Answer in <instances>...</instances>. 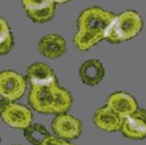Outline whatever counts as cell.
I'll return each mask as SVG.
<instances>
[{"instance_id":"7","label":"cell","mask_w":146,"mask_h":145,"mask_svg":"<svg viewBox=\"0 0 146 145\" xmlns=\"http://www.w3.org/2000/svg\"><path fill=\"white\" fill-rule=\"evenodd\" d=\"M25 11L33 22L44 23L55 14L56 3L53 0H21Z\"/></svg>"},{"instance_id":"18","label":"cell","mask_w":146,"mask_h":145,"mask_svg":"<svg viewBox=\"0 0 146 145\" xmlns=\"http://www.w3.org/2000/svg\"><path fill=\"white\" fill-rule=\"evenodd\" d=\"M53 1L56 4H64V3H67V2L71 1V0H53Z\"/></svg>"},{"instance_id":"14","label":"cell","mask_w":146,"mask_h":145,"mask_svg":"<svg viewBox=\"0 0 146 145\" xmlns=\"http://www.w3.org/2000/svg\"><path fill=\"white\" fill-rule=\"evenodd\" d=\"M51 135L41 124H33L24 130V136L32 145H41L42 142Z\"/></svg>"},{"instance_id":"9","label":"cell","mask_w":146,"mask_h":145,"mask_svg":"<svg viewBox=\"0 0 146 145\" xmlns=\"http://www.w3.org/2000/svg\"><path fill=\"white\" fill-rule=\"evenodd\" d=\"M107 106L121 119L127 118L139 109L136 99L131 95L123 91L111 94L108 98Z\"/></svg>"},{"instance_id":"15","label":"cell","mask_w":146,"mask_h":145,"mask_svg":"<svg viewBox=\"0 0 146 145\" xmlns=\"http://www.w3.org/2000/svg\"><path fill=\"white\" fill-rule=\"evenodd\" d=\"M14 46V39L7 22L0 17V55L9 52Z\"/></svg>"},{"instance_id":"11","label":"cell","mask_w":146,"mask_h":145,"mask_svg":"<svg viewBox=\"0 0 146 145\" xmlns=\"http://www.w3.org/2000/svg\"><path fill=\"white\" fill-rule=\"evenodd\" d=\"M93 121L99 130L108 132L120 130L122 124V119L108 106L99 107L96 111Z\"/></svg>"},{"instance_id":"4","label":"cell","mask_w":146,"mask_h":145,"mask_svg":"<svg viewBox=\"0 0 146 145\" xmlns=\"http://www.w3.org/2000/svg\"><path fill=\"white\" fill-rule=\"evenodd\" d=\"M27 90V80L12 70L0 72V94L14 102L20 99Z\"/></svg>"},{"instance_id":"1","label":"cell","mask_w":146,"mask_h":145,"mask_svg":"<svg viewBox=\"0 0 146 145\" xmlns=\"http://www.w3.org/2000/svg\"><path fill=\"white\" fill-rule=\"evenodd\" d=\"M116 15L98 7L83 10L77 19V32L74 44L80 51H88L105 39L106 33Z\"/></svg>"},{"instance_id":"3","label":"cell","mask_w":146,"mask_h":145,"mask_svg":"<svg viewBox=\"0 0 146 145\" xmlns=\"http://www.w3.org/2000/svg\"><path fill=\"white\" fill-rule=\"evenodd\" d=\"M143 19L134 10H126L115 17L106 33L105 40L110 43H120L130 40L141 32Z\"/></svg>"},{"instance_id":"5","label":"cell","mask_w":146,"mask_h":145,"mask_svg":"<svg viewBox=\"0 0 146 145\" xmlns=\"http://www.w3.org/2000/svg\"><path fill=\"white\" fill-rule=\"evenodd\" d=\"M52 130L57 137L62 140H76L82 133L83 125L78 119L67 113H62L52 119Z\"/></svg>"},{"instance_id":"2","label":"cell","mask_w":146,"mask_h":145,"mask_svg":"<svg viewBox=\"0 0 146 145\" xmlns=\"http://www.w3.org/2000/svg\"><path fill=\"white\" fill-rule=\"evenodd\" d=\"M29 103L37 112L41 114H62L71 109L72 96L68 90L61 87L58 82L48 85H31Z\"/></svg>"},{"instance_id":"17","label":"cell","mask_w":146,"mask_h":145,"mask_svg":"<svg viewBox=\"0 0 146 145\" xmlns=\"http://www.w3.org/2000/svg\"><path fill=\"white\" fill-rule=\"evenodd\" d=\"M11 101L9 99H7L6 97H4L3 95L0 94V115L2 114V112L6 109V107L8 106Z\"/></svg>"},{"instance_id":"8","label":"cell","mask_w":146,"mask_h":145,"mask_svg":"<svg viewBox=\"0 0 146 145\" xmlns=\"http://www.w3.org/2000/svg\"><path fill=\"white\" fill-rule=\"evenodd\" d=\"M120 131L126 138L131 140L146 138V109H138L131 115L122 119Z\"/></svg>"},{"instance_id":"16","label":"cell","mask_w":146,"mask_h":145,"mask_svg":"<svg viewBox=\"0 0 146 145\" xmlns=\"http://www.w3.org/2000/svg\"><path fill=\"white\" fill-rule=\"evenodd\" d=\"M65 140H62L57 136L50 135L49 137L44 140L41 145H61Z\"/></svg>"},{"instance_id":"13","label":"cell","mask_w":146,"mask_h":145,"mask_svg":"<svg viewBox=\"0 0 146 145\" xmlns=\"http://www.w3.org/2000/svg\"><path fill=\"white\" fill-rule=\"evenodd\" d=\"M27 78L31 85H48L57 82L53 70L44 63H34L29 66Z\"/></svg>"},{"instance_id":"19","label":"cell","mask_w":146,"mask_h":145,"mask_svg":"<svg viewBox=\"0 0 146 145\" xmlns=\"http://www.w3.org/2000/svg\"><path fill=\"white\" fill-rule=\"evenodd\" d=\"M61 145H76V144L72 143V142H67V140H64V142H62Z\"/></svg>"},{"instance_id":"12","label":"cell","mask_w":146,"mask_h":145,"mask_svg":"<svg viewBox=\"0 0 146 145\" xmlns=\"http://www.w3.org/2000/svg\"><path fill=\"white\" fill-rule=\"evenodd\" d=\"M39 51L43 56L50 59H56L66 52V41L62 36L48 34L40 40Z\"/></svg>"},{"instance_id":"10","label":"cell","mask_w":146,"mask_h":145,"mask_svg":"<svg viewBox=\"0 0 146 145\" xmlns=\"http://www.w3.org/2000/svg\"><path fill=\"white\" fill-rule=\"evenodd\" d=\"M79 76L85 85L89 86L97 85L105 76V68L99 60H86L79 68Z\"/></svg>"},{"instance_id":"6","label":"cell","mask_w":146,"mask_h":145,"mask_svg":"<svg viewBox=\"0 0 146 145\" xmlns=\"http://www.w3.org/2000/svg\"><path fill=\"white\" fill-rule=\"evenodd\" d=\"M4 123L13 129L25 130L31 125L32 113L26 106L10 102L0 115Z\"/></svg>"},{"instance_id":"20","label":"cell","mask_w":146,"mask_h":145,"mask_svg":"<svg viewBox=\"0 0 146 145\" xmlns=\"http://www.w3.org/2000/svg\"><path fill=\"white\" fill-rule=\"evenodd\" d=\"M0 142H1V139H0Z\"/></svg>"}]
</instances>
